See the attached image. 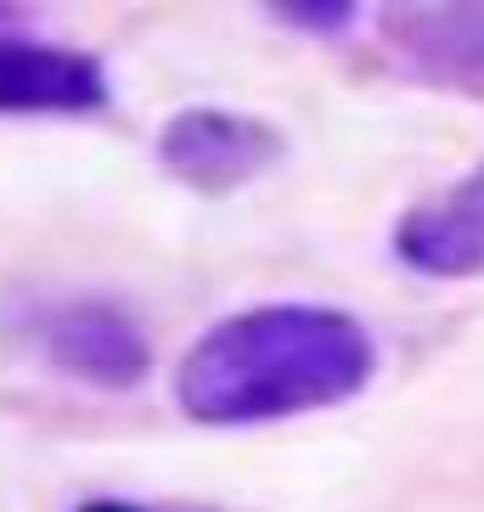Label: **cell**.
Masks as SVG:
<instances>
[{
	"label": "cell",
	"mask_w": 484,
	"mask_h": 512,
	"mask_svg": "<svg viewBox=\"0 0 484 512\" xmlns=\"http://www.w3.org/2000/svg\"><path fill=\"white\" fill-rule=\"evenodd\" d=\"M372 332L333 304H259L214 321L175 366V406L203 428H254L344 406L372 383Z\"/></svg>",
	"instance_id": "cell-1"
},
{
	"label": "cell",
	"mask_w": 484,
	"mask_h": 512,
	"mask_svg": "<svg viewBox=\"0 0 484 512\" xmlns=\"http://www.w3.org/2000/svg\"><path fill=\"white\" fill-rule=\"evenodd\" d=\"M288 152L271 119L237 113V107H181L158 136V164L181 186L203 197L242 192Z\"/></svg>",
	"instance_id": "cell-2"
},
{
	"label": "cell",
	"mask_w": 484,
	"mask_h": 512,
	"mask_svg": "<svg viewBox=\"0 0 484 512\" xmlns=\"http://www.w3.org/2000/svg\"><path fill=\"white\" fill-rule=\"evenodd\" d=\"M34 344H40V355L57 372H68L85 389H107V394L136 389L152 366L147 332L136 327L130 310H119L107 299H74V304L46 310L40 327H34Z\"/></svg>",
	"instance_id": "cell-3"
},
{
	"label": "cell",
	"mask_w": 484,
	"mask_h": 512,
	"mask_svg": "<svg viewBox=\"0 0 484 512\" xmlns=\"http://www.w3.org/2000/svg\"><path fill=\"white\" fill-rule=\"evenodd\" d=\"M394 254L417 276H439V282L484 276V158L462 181L439 186L434 197L400 214Z\"/></svg>",
	"instance_id": "cell-4"
},
{
	"label": "cell",
	"mask_w": 484,
	"mask_h": 512,
	"mask_svg": "<svg viewBox=\"0 0 484 512\" xmlns=\"http://www.w3.org/2000/svg\"><path fill=\"white\" fill-rule=\"evenodd\" d=\"M107 68L85 51L0 34V113H96Z\"/></svg>",
	"instance_id": "cell-5"
},
{
	"label": "cell",
	"mask_w": 484,
	"mask_h": 512,
	"mask_svg": "<svg viewBox=\"0 0 484 512\" xmlns=\"http://www.w3.org/2000/svg\"><path fill=\"white\" fill-rule=\"evenodd\" d=\"M383 23L394 51L423 79L484 91V6H394Z\"/></svg>",
	"instance_id": "cell-6"
},
{
	"label": "cell",
	"mask_w": 484,
	"mask_h": 512,
	"mask_svg": "<svg viewBox=\"0 0 484 512\" xmlns=\"http://www.w3.org/2000/svg\"><path fill=\"white\" fill-rule=\"evenodd\" d=\"M355 17H361V6H355V0H288V6H271V23L299 29V34H316V40L344 34Z\"/></svg>",
	"instance_id": "cell-7"
},
{
	"label": "cell",
	"mask_w": 484,
	"mask_h": 512,
	"mask_svg": "<svg viewBox=\"0 0 484 512\" xmlns=\"http://www.w3.org/2000/svg\"><path fill=\"white\" fill-rule=\"evenodd\" d=\"M79 512H141V507H130V501H85Z\"/></svg>",
	"instance_id": "cell-8"
}]
</instances>
